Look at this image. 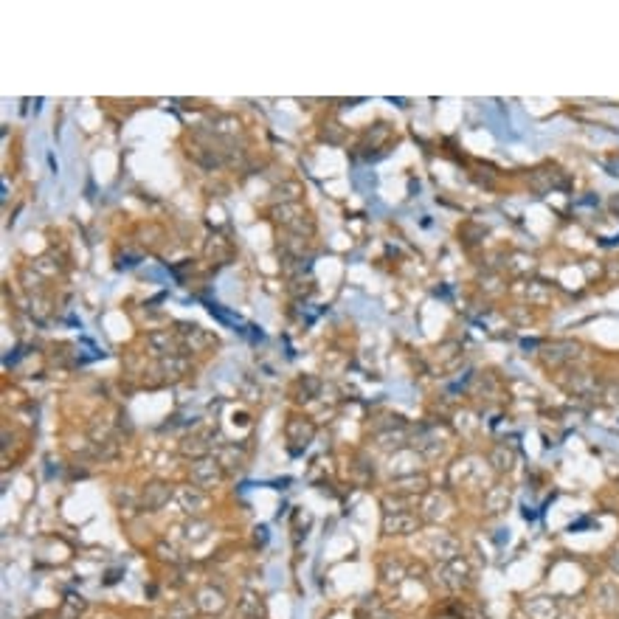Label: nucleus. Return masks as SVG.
I'll list each match as a JSON object with an SVG mask.
<instances>
[{"mask_svg":"<svg viewBox=\"0 0 619 619\" xmlns=\"http://www.w3.org/2000/svg\"><path fill=\"white\" fill-rule=\"evenodd\" d=\"M194 605H197L203 614H220V611L225 608V594H223L220 588H214V585H205V588L197 591Z\"/></svg>","mask_w":619,"mask_h":619,"instance_id":"obj_6","label":"nucleus"},{"mask_svg":"<svg viewBox=\"0 0 619 619\" xmlns=\"http://www.w3.org/2000/svg\"><path fill=\"white\" fill-rule=\"evenodd\" d=\"M425 487H428V479L425 476H405V479H397V493H425Z\"/></svg>","mask_w":619,"mask_h":619,"instance_id":"obj_16","label":"nucleus"},{"mask_svg":"<svg viewBox=\"0 0 619 619\" xmlns=\"http://www.w3.org/2000/svg\"><path fill=\"white\" fill-rule=\"evenodd\" d=\"M420 462H422V456H420V453H414V451H397V453L392 456L389 470H392V476L405 479V476H414V473H417Z\"/></svg>","mask_w":619,"mask_h":619,"instance_id":"obj_5","label":"nucleus"},{"mask_svg":"<svg viewBox=\"0 0 619 619\" xmlns=\"http://www.w3.org/2000/svg\"><path fill=\"white\" fill-rule=\"evenodd\" d=\"M420 529V518L414 512H386L383 518V532L386 535H411Z\"/></svg>","mask_w":619,"mask_h":619,"instance_id":"obj_1","label":"nucleus"},{"mask_svg":"<svg viewBox=\"0 0 619 619\" xmlns=\"http://www.w3.org/2000/svg\"><path fill=\"white\" fill-rule=\"evenodd\" d=\"M214 459H217L220 468H225V470H240L242 464H245V456H242V451H237V448H220Z\"/></svg>","mask_w":619,"mask_h":619,"instance_id":"obj_12","label":"nucleus"},{"mask_svg":"<svg viewBox=\"0 0 619 619\" xmlns=\"http://www.w3.org/2000/svg\"><path fill=\"white\" fill-rule=\"evenodd\" d=\"M209 538V524H200V521H192L186 527V540L189 544H200V540Z\"/></svg>","mask_w":619,"mask_h":619,"instance_id":"obj_21","label":"nucleus"},{"mask_svg":"<svg viewBox=\"0 0 619 619\" xmlns=\"http://www.w3.org/2000/svg\"><path fill=\"white\" fill-rule=\"evenodd\" d=\"M445 512H448V501L442 496H428L422 501V518L425 521H440Z\"/></svg>","mask_w":619,"mask_h":619,"instance_id":"obj_13","label":"nucleus"},{"mask_svg":"<svg viewBox=\"0 0 619 619\" xmlns=\"http://www.w3.org/2000/svg\"><path fill=\"white\" fill-rule=\"evenodd\" d=\"M313 433H316V428L310 425L307 420H290L288 422V436H290V442H310L313 440Z\"/></svg>","mask_w":619,"mask_h":619,"instance_id":"obj_14","label":"nucleus"},{"mask_svg":"<svg viewBox=\"0 0 619 619\" xmlns=\"http://www.w3.org/2000/svg\"><path fill=\"white\" fill-rule=\"evenodd\" d=\"M440 574H442V583H445L448 588H453V591H459L462 585L470 583V569H468V563L462 560V555L453 557V560H448V563H442Z\"/></svg>","mask_w":619,"mask_h":619,"instance_id":"obj_2","label":"nucleus"},{"mask_svg":"<svg viewBox=\"0 0 619 619\" xmlns=\"http://www.w3.org/2000/svg\"><path fill=\"white\" fill-rule=\"evenodd\" d=\"M184 332H186V344L192 346V352H197V349H203L205 344H209V338H205V335H203V329H200V327H186Z\"/></svg>","mask_w":619,"mask_h":619,"instance_id":"obj_20","label":"nucleus"},{"mask_svg":"<svg viewBox=\"0 0 619 619\" xmlns=\"http://www.w3.org/2000/svg\"><path fill=\"white\" fill-rule=\"evenodd\" d=\"M175 498H177L180 509H186V512H200V509L205 507V498H203V493H197L194 487H180L177 493H175Z\"/></svg>","mask_w":619,"mask_h":619,"instance_id":"obj_11","label":"nucleus"},{"mask_svg":"<svg viewBox=\"0 0 619 619\" xmlns=\"http://www.w3.org/2000/svg\"><path fill=\"white\" fill-rule=\"evenodd\" d=\"M169 496H172V490L166 484H149L144 490V496H141V507L149 509V512H155V509H161L169 501Z\"/></svg>","mask_w":619,"mask_h":619,"instance_id":"obj_8","label":"nucleus"},{"mask_svg":"<svg viewBox=\"0 0 619 619\" xmlns=\"http://www.w3.org/2000/svg\"><path fill=\"white\" fill-rule=\"evenodd\" d=\"M608 563H611V569L619 574V549H614V552H611V560H608Z\"/></svg>","mask_w":619,"mask_h":619,"instance_id":"obj_24","label":"nucleus"},{"mask_svg":"<svg viewBox=\"0 0 619 619\" xmlns=\"http://www.w3.org/2000/svg\"><path fill=\"white\" fill-rule=\"evenodd\" d=\"M507 504H509V490H507L504 484H496V487L487 490V496H484V509H487L490 515L504 512Z\"/></svg>","mask_w":619,"mask_h":619,"instance_id":"obj_9","label":"nucleus"},{"mask_svg":"<svg viewBox=\"0 0 619 619\" xmlns=\"http://www.w3.org/2000/svg\"><path fill=\"white\" fill-rule=\"evenodd\" d=\"M161 372H166L169 377H177L180 372H186V360L177 357V355H166V357L161 360Z\"/></svg>","mask_w":619,"mask_h":619,"instance_id":"obj_19","label":"nucleus"},{"mask_svg":"<svg viewBox=\"0 0 619 619\" xmlns=\"http://www.w3.org/2000/svg\"><path fill=\"white\" fill-rule=\"evenodd\" d=\"M405 442V431L403 428H389V431H383V433H377V445L380 448H400Z\"/></svg>","mask_w":619,"mask_h":619,"instance_id":"obj_18","label":"nucleus"},{"mask_svg":"<svg viewBox=\"0 0 619 619\" xmlns=\"http://www.w3.org/2000/svg\"><path fill=\"white\" fill-rule=\"evenodd\" d=\"M184 453H205V445H200V440H186L184 442Z\"/></svg>","mask_w":619,"mask_h":619,"instance_id":"obj_23","label":"nucleus"},{"mask_svg":"<svg viewBox=\"0 0 619 619\" xmlns=\"http://www.w3.org/2000/svg\"><path fill=\"white\" fill-rule=\"evenodd\" d=\"M149 346L158 352V355H175V341H172V335L169 332H155V335H149Z\"/></svg>","mask_w":619,"mask_h":619,"instance_id":"obj_17","label":"nucleus"},{"mask_svg":"<svg viewBox=\"0 0 619 619\" xmlns=\"http://www.w3.org/2000/svg\"><path fill=\"white\" fill-rule=\"evenodd\" d=\"M403 574H405V572H403L400 563H392V560H389V563L383 566V580H386V583H400Z\"/></svg>","mask_w":619,"mask_h":619,"instance_id":"obj_22","label":"nucleus"},{"mask_svg":"<svg viewBox=\"0 0 619 619\" xmlns=\"http://www.w3.org/2000/svg\"><path fill=\"white\" fill-rule=\"evenodd\" d=\"M192 481L197 487H217L220 484V464H217V459H197L192 464Z\"/></svg>","mask_w":619,"mask_h":619,"instance_id":"obj_4","label":"nucleus"},{"mask_svg":"<svg viewBox=\"0 0 619 619\" xmlns=\"http://www.w3.org/2000/svg\"><path fill=\"white\" fill-rule=\"evenodd\" d=\"M597 605L605 608V611H616L619 608V585L614 580L597 583Z\"/></svg>","mask_w":619,"mask_h":619,"instance_id":"obj_10","label":"nucleus"},{"mask_svg":"<svg viewBox=\"0 0 619 619\" xmlns=\"http://www.w3.org/2000/svg\"><path fill=\"white\" fill-rule=\"evenodd\" d=\"M512 462H515V456H512V451H507L504 445H498L493 453H490V464H493L496 473H509V470H512Z\"/></svg>","mask_w":619,"mask_h":619,"instance_id":"obj_15","label":"nucleus"},{"mask_svg":"<svg viewBox=\"0 0 619 619\" xmlns=\"http://www.w3.org/2000/svg\"><path fill=\"white\" fill-rule=\"evenodd\" d=\"M524 611L529 614V619H557V600H552V597H532L527 605H524Z\"/></svg>","mask_w":619,"mask_h":619,"instance_id":"obj_7","label":"nucleus"},{"mask_svg":"<svg viewBox=\"0 0 619 619\" xmlns=\"http://www.w3.org/2000/svg\"><path fill=\"white\" fill-rule=\"evenodd\" d=\"M428 552H431L436 560L448 563V560L459 557V540L451 538V535H445V532H433L431 540H428Z\"/></svg>","mask_w":619,"mask_h":619,"instance_id":"obj_3","label":"nucleus"}]
</instances>
